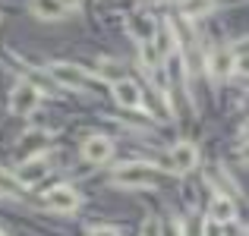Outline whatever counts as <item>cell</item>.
Wrapping results in <instances>:
<instances>
[{"instance_id": "6da1fadb", "label": "cell", "mask_w": 249, "mask_h": 236, "mask_svg": "<svg viewBox=\"0 0 249 236\" xmlns=\"http://www.w3.org/2000/svg\"><path fill=\"white\" fill-rule=\"evenodd\" d=\"M114 186H126V189H133V186H155V170L148 167V164H123L120 170H114Z\"/></svg>"}, {"instance_id": "7a4b0ae2", "label": "cell", "mask_w": 249, "mask_h": 236, "mask_svg": "<svg viewBox=\"0 0 249 236\" xmlns=\"http://www.w3.org/2000/svg\"><path fill=\"white\" fill-rule=\"evenodd\" d=\"M38 101H41V95H38L35 85H29V82L13 85V91H10V110L13 114H32V110H38Z\"/></svg>"}, {"instance_id": "3957f363", "label": "cell", "mask_w": 249, "mask_h": 236, "mask_svg": "<svg viewBox=\"0 0 249 236\" xmlns=\"http://www.w3.org/2000/svg\"><path fill=\"white\" fill-rule=\"evenodd\" d=\"M51 76H54L63 88H73V91H82L85 85H89V76H85L76 63H54V67H51Z\"/></svg>"}, {"instance_id": "277c9868", "label": "cell", "mask_w": 249, "mask_h": 236, "mask_svg": "<svg viewBox=\"0 0 249 236\" xmlns=\"http://www.w3.org/2000/svg\"><path fill=\"white\" fill-rule=\"evenodd\" d=\"M44 205L51 211H73V208H79V192L70 189V186H57L44 195Z\"/></svg>"}, {"instance_id": "5b68a950", "label": "cell", "mask_w": 249, "mask_h": 236, "mask_svg": "<svg viewBox=\"0 0 249 236\" xmlns=\"http://www.w3.org/2000/svg\"><path fill=\"white\" fill-rule=\"evenodd\" d=\"M170 164H174L177 173H186V170H193L196 164H199V148H196L193 142H177L174 152H170Z\"/></svg>"}, {"instance_id": "8992f818", "label": "cell", "mask_w": 249, "mask_h": 236, "mask_svg": "<svg viewBox=\"0 0 249 236\" xmlns=\"http://www.w3.org/2000/svg\"><path fill=\"white\" fill-rule=\"evenodd\" d=\"M152 48H155V54H158L161 60L174 57L177 35H174V25H170V22H158V25H155V41H152Z\"/></svg>"}, {"instance_id": "52a82bcc", "label": "cell", "mask_w": 249, "mask_h": 236, "mask_svg": "<svg viewBox=\"0 0 249 236\" xmlns=\"http://www.w3.org/2000/svg\"><path fill=\"white\" fill-rule=\"evenodd\" d=\"M110 154H114V142H110V139H104V135H91V139H85V145H82V157H85V161L104 164Z\"/></svg>"}, {"instance_id": "ba28073f", "label": "cell", "mask_w": 249, "mask_h": 236, "mask_svg": "<svg viewBox=\"0 0 249 236\" xmlns=\"http://www.w3.org/2000/svg\"><path fill=\"white\" fill-rule=\"evenodd\" d=\"M114 101L120 104V107H139L142 104V91H139V85L136 82H129V79H117L114 82Z\"/></svg>"}, {"instance_id": "9c48e42d", "label": "cell", "mask_w": 249, "mask_h": 236, "mask_svg": "<svg viewBox=\"0 0 249 236\" xmlns=\"http://www.w3.org/2000/svg\"><path fill=\"white\" fill-rule=\"evenodd\" d=\"M233 218H237V208H233V202L227 199V195H214L212 199V224H233Z\"/></svg>"}, {"instance_id": "30bf717a", "label": "cell", "mask_w": 249, "mask_h": 236, "mask_svg": "<svg viewBox=\"0 0 249 236\" xmlns=\"http://www.w3.org/2000/svg\"><path fill=\"white\" fill-rule=\"evenodd\" d=\"M44 173H48V164H44L41 157H32V161H25L22 167L16 170V180L22 183V186H32V183H38Z\"/></svg>"}, {"instance_id": "8fae6325", "label": "cell", "mask_w": 249, "mask_h": 236, "mask_svg": "<svg viewBox=\"0 0 249 236\" xmlns=\"http://www.w3.org/2000/svg\"><path fill=\"white\" fill-rule=\"evenodd\" d=\"M212 10H214V0H183V3H180V13L186 19H202V16H208Z\"/></svg>"}, {"instance_id": "7c38bea8", "label": "cell", "mask_w": 249, "mask_h": 236, "mask_svg": "<svg viewBox=\"0 0 249 236\" xmlns=\"http://www.w3.org/2000/svg\"><path fill=\"white\" fill-rule=\"evenodd\" d=\"M32 13H35L38 19H60L67 10H63L57 0H32Z\"/></svg>"}, {"instance_id": "4fadbf2b", "label": "cell", "mask_w": 249, "mask_h": 236, "mask_svg": "<svg viewBox=\"0 0 249 236\" xmlns=\"http://www.w3.org/2000/svg\"><path fill=\"white\" fill-rule=\"evenodd\" d=\"M19 145H22L25 152H41V148L48 145V133H38V129H32V133H25L22 139H19Z\"/></svg>"}, {"instance_id": "5bb4252c", "label": "cell", "mask_w": 249, "mask_h": 236, "mask_svg": "<svg viewBox=\"0 0 249 236\" xmlns=\"http://www.w3.org/2000/svg\"><path fill=\"white\" fill-rule=\"evenodd\" d=\"M19 192V183L13 180L10 173H3V170H0V195H16Z\"/></svg>"}, {"instance_id": "9a60e30c", "label": "cell", "mask_w": 249, "mask_h": 236, "mask_svg": "<svg viewBox=\"0 0 249 236\" xmlns=\"http://www.w3.org/2000/svg\"><path fill=\"white\" fill-rule=\"evenodd\" d=\"M158 236H183V227L177 220H164V224H158Z\"/></svg>"}, {"instance_id": "2e32d148", "label": "cell", "mask_w": 249, "mask_h": 236, "mask_svg": "<svg viewBox=\"0 0 249 236\" xmlns=\"http://www.w3.org/2000/svg\"><path fill=\"white\" fill-rule=\"evenodd\" d=\"M91 236H120L114 230V227H95V230H91Z\"/></svg>"}, {"instance_id": "e0dca14e", "label": "cell", "mask_w": 249, "mask_h": 236, "mask_svg": "<svg viewBox=\"0 0 249 236\" xmlns=\"http://www.w3.org/2000/svg\"><path fill=\"white\" fill-rule=\"evenodd\" d=\"M142 236H158V220H148V224L142 227Z\"/></svg>"}, {"instance_id": "ac0fdd59", "label": "cell", "mask_w": 249, "mask_h": 236, "mask_svg": "<svg viewBox=\"0 0 249 236\" xmlns=\"http://www.w3.org/2000/svg\"><path fill=\"white\" fill-rule=\"evenodd\" d=\"M57 3H60V6H63V10H76V6H79V3H82V0H57Z\"/></svg>"}, {"instance_id": "d6986e66", "label": "cell", "mask_w": 249, "mask_h": 236, "mask_svg": "<svg viewBox=\"0 0 249 236\" xmlns=\"http://www.w3.org/2000/svg\"><path fill=\"white\" fill-rule=\"evenodd\" d=\"M0 236H6V233H0Z\"/></svg>"}]
</instances>
